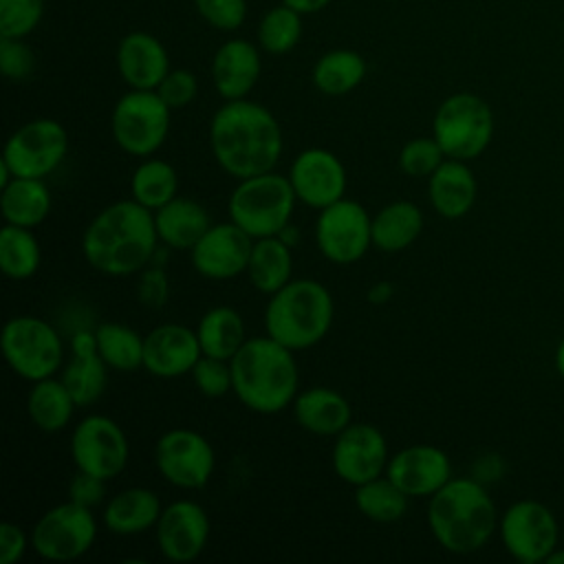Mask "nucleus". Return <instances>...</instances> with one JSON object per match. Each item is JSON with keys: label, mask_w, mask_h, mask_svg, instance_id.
Listing matches in <instances>:
<instances>
[{"label": "nucleus", "mask_w": 564, "mask_h": 564, "mask_svg": "<svg viewBox=\"0 0 564 564\" xmlns=\"http://www.w3.org/2000/svg\"><path fill=\"white\" fill-rule=\"evenodd\" d=\"M546 564H564V549H555V551L549 555Z\"/></svg>", "instance_id": "54"}, {"label": "nucleus", "mask_w": 564, "mask_h": 564, "mask_svg": "<svg viewBox=\"0 0 564 564\" xmlns=\"http://www.w3.org/2000/svg\"><path fill=\"white\" fill-rule=\"evenodd\" d=\"M200 18L218 31H236L247 18V0H194Z\"/></svg>", "instance_id": "44"}, {"label": "nucleus", "mask_w": 564, "mask_h": 564, "mask_svg": "<svg viewBox=\"0 0 564 564\" xmlns=\"http://www.w3.org/2000/svg\"><path fill=\"white\" fill-rule=\"evenodd\" d=\"M260 70L258 48L240 37L225 42L212 59V82L225 101L245 99L260 79Z\"/></svg>", "instance_id": "24"}, {"label": "nucleus", "mask_w": 564, "mask_h": 564, "mask_svg": "<svg viewBox=\"0 0 564 564\" xmlns=\"http://www.w3.org/2000/svg\"><path fill=\"white\" fill-rule=\"evenodd\" d=\"M366 77V59L350 48H335L324 53L311 73L315 88L324 95L339 97L355 90Z\"/></svg>", "instance_id": "34"}, {"label": "nucleus", "mask_w": 564, "mask_h": 564, "mask_svg": "<svg viewBox=\"0 0 564 564\" xmlns=\"http://www.w3.org/2000/svg\"><path fill=\"white\" fill-rule=\"evenodd\" d=\"M203 350L196 330L183 324H159L143 335V370L159 379L189 375Z\"/></svg>", "instance_id": "20"}, {"label": "nucleus", "mask_w": 564, "mask_h": 564, "mask_svg": "<svg viewBox=\"0 0 564 564\" xmlns=\"http://www.w3.org/2000/svg\"><path fill=\"white\" fill-rule=\"evenodd\" d=\"M31 546V533L15 522H0V564H18Z\"/></svg>", "instance_id": "48"}, {"label": "nucleus", "mask_w": 564, "mask_h": 564, "mask_svg": "<svg viewBox=\"0 0 564 564\" xmlns=\"http://www.w3.org/2000/svg\"><path fill=\"white\" fill-rule=\"evenodd\" d=\"M44 15V0H0V37H26Z\"/></svg>", "instance_id": "41"}, {"label": "nucleus", "mask_w": 564, "mask_h": 564, "mask_svg": "<svg viewBox=\"0 0 564 564\" xmlns=\"http://www.w3.org/2000/svg\"><path fill=\"white\" fill-rule=\"evenodd\" d=\"M231 392L258 414H278L293 405L300 392L295 352L269 335L249 337L229 359Z\"/></svg>", "instance_id": "3"}, {"label": "nucleus", "mask_w": 564, "mask_h": 564, "mask_svg": "<svg viewBox=\"0 0 564 564\" xmlns=\"http://www.w3.org/2000/svg\"><path fill=\"white\" fill-rule=\"evenodd\" d=\"M42 262V249L35 234L26 227L4 225L0 229V269L11 280H29Z\"/></svg>", "instance_id": "38"}, {"label": "nucleus", "mask_w": 564, "mask_h": 564, "mask_svg": "<svg viewBox=\"0 0 564 564\" xmlns=\"http://www.w3.org/2000/svg\"><path fill=\"white\" fill-rule=\"evenodd\" d=\"M196 335L203 355L227 361L249 339L242 315L231 306H212L205 311V315L198 319Z\"/></svg>", "instance_id": "33"}, {"label": "nucleus", "mask_w": 564, "mask_h": 564, "mask_svg": "<svg viewBox=\"0 0 564 564\" xmlns=\"http://www.w3.org/2000/svg\"><path fill=\"white\" fill-rule=\"evenodd\" d=\"M95 344L110 370L134 372L143 368V335L119 322H104L95 330Z\"/></svg>", "instance_id": "36"}, {"label": "nucleus", "mask_w": 564, "mask_h": 564, "mask_svg": "<svg viewBox=\"0 0 564 564\" xmlns=\"http://www.w3.org/2000/svg\"><path fill=\"white\" fill-rule=\"evenodd\" d=\"M70 458L79 471L108 482L126 469L130 443L115 419L106 414H88L70 434Z\"/></svg>", "instance_id": "13"}, {"label": "nucleus", "mask_w": 564, "mask_h": 564, "mask_svg": "<svg viewBox=\"0 0 564 564\" xmlns=\"http://www.w3.org/2000/svg\"><path fill=\"white\" fill-rule=\"evenodd\" d=\"M159 245L154 212L134 198L115 200L104 207L82 236L84 260L95 271L112 278L145 269Z\"/></svg>", "instance_id": "2"}, {"label": "nucleus", "mask_w": 564, "mask_h": 564, "mask_svg": "<svg viewBox=\"0 0 564 564\" xmlns=\"http://www.w3.org/2000/svg\"><path fill=\"white\" fill-rule=\"evenodd\" d=\"M137 297L148 308H161L170 297V280L159 262H150L145 269L139 271L137 282Z\"/></svg>", "instance_id": "46"}, {"label": "nucleus", "mask_w": 564, "mask_h": 564, "mask_svg": "<svg viewBox=\"0 0 564 564\" xmlns=\"http://www.w3.org/2000/svg\"><path fill=\"white\" fill-rule=\"evenodd\" d=\"M286 7L295 9L297 13H315L322 11L326 4H330V0H282Z\"/></svg>", "instance_id": "51"}, {"label": "nucleus", "mask_w": 564, "mask_h": 564, "mask_svg": "<svg viewBox=\"0 0 564 564\" xmlns=\"http://www.w3.org/2000/svg\"><path fill=\"white\" fill-rule=\"evenodd\" d=\"M97 540L93 509L73 500L59 502L42 513L31 529V549L48 562H70L90 551Z\"/></svg>", "instance_id": "11"}, {"label": "nucleus", "mask_w": 564, "mask_h": 564, "mask_svg": "<svg viewBox=\"0 0 564 564\" xmlns=\"http://www.w3.org/2000/svg\"><path fill=\"white\" fill-rule=\"evenodd\" d=\"M333 469L335 474L357 487L386 474L390 452L383 432L370 423H350L333 443Z\"/></svg>", "instance_id": "16"}, {"label": "nucleus", "mask_w": 564, "mask_h": 564, "mask_svg": "<svg viewBox=\"0 0 564 564\" xmlns=\"http://www.w3.org/2000/svg\"><path fill=\"white\" fill-rule=\"evenodd\" d=\"M293 247H289L280 236L256 238L247 264V278L260 293L273 295L293 278Z\"/></svg>", "instance_id": "31"}, {"label": "nucleus", "mask_w": 564, "mask_h": 564, "mask_svg": "<svg viewBox=\"0 0 564 564\" xmlns=\"http://www.w3.org/2000/svg\"><path fill=\"white\" fill-rule=\"evenodd\" d=\"M295 200L289 176L271 170L240 178L229 194L227 212L229 220L256 240L278 236L291 223Z\"/></svg>", "instance_id": "6"}, {"label": "nucleus", "mask_w": 564, "mask_h": 564, "mask_svg": "<svg viewBox=\"0 0 564 564\" xmlns=\"http://www.w3.org/2000/svg\"><path fill=\"white\" fill-rule=\"evenodd\" d=\"M291 408L297 425L317 436H337L352 423V408L348 399L328 386L300 390Z\"/></svg>", "instance_id": "26"}, {"label": "nucleus", "mask_w": 564, "mask_h": 564, "mask_svg": "<svg viewBox=\"0 0 564 564\" xmlns=\"http://www.w3.org/2000/svg\"><path fill=\"white\" fill-rule=\"evenodd\" d=\"M302 37V13L286 7H273L258 26V42L271 55H284L297 46Z\"/></svg>", "instance_id": "39"}, {"label": "nucleus", "mask_w": 564, "mask_h": 564, "mask_svg": "<svg viewBox=\"0 0 564 564\" xmlns=\"http://www.w3.org/2000/svg\"><path fill=\"white\" fill-rule=\"evenodd\" d=\"M498 535L505 551L520 564L546 562L557 549L555 513L540 500L522 498L511 502L498 518Z\"/></svg>", "instance_id": "10"}, {"label": "nucleus", "mask_w": 564, "mask_h": 564, "mask_svg": "<svg viewBox=\"0 0 564 564\" xmlns=\"http://www.w3.org/2000/svg\"><path fill=\"white\" fill-rule=\"evenodd\" d=\"M410 496L386 474L355 487V505L372 522H397L408 511Z\"/></svg>", "instance_id": "37"}, {"label": "nucleus", "mask_w": 564, "mask_h": 564, "mask_svg": "<svg viewBox=\"0 0 564 564\" xmlns=\"http://www.w3.org/2000/svg\"><path fill=\"white\" fill-rule=\"evenodd\" d=\"M154 465L170 485L178 489H200L214 474L216 454L200 432L174 427L159 436L154 445Z\"/></svg>", "instance_id": "15"}, {"label": "nucleus", "mask_w": 564, "mask_h": 564, "mask_svg": "<svg viewBox=\"0 0 564 564\" xmlns=\"http://www.w3.org/2000/svg\"><path fill=\"white\" fill-rule=\"evenodd\" d=\"M315 240L328 262L352 264L372 247V218L361 203L344 196L319 209Z\"/></svg>", "instance_id": "14"}, {"label": "nucleus", "mask_w": 564, "mask_h": 564, "mask_svg": "<svg viewBox=\"0 0 564 564\" xmlns=\"http://www.w3.org/2000/svg\"><path fill=\"white\" fill-rule=\"evenodd\" d=\"M154 227L161 245L189 251L212 227V218L198 200L176 196L154 212Z\"/></svg>", "instance_id": "27"}, {"label": "nucleus", "mask_w": 564, "mask_h": 564, "mask_svg": "<svg viewBox=\"0 0 564 564\" xmlns=\"http://www.w3.org/2000/svg\"><path fill=\"white\" fill-rule=\"evenodd\" d=\"M68 152L66 128L48 117L22 123L4 143L2 163L13 176L46 178L53 174Z\"/></svg>", "instance_id": "12"}, {"label": "nucleus", "mask_w": 564, "mask_h": 564, "mask_svg": "<svg viewBox=\"0 0 564 564\" xmlns=\"http://www.w3.org/2000/svg\"><path fill=\"white\" fill-rule=\"evenodd\" d=\"M427 194L438 216L458 220L471 212L478 196V183L467 161L445 159L427 178Z\"/></svg>", "instance_id": "25"}, {"label": "nucleus", "mask_w": 564, "mask_h": 564, "mask_svg": "<svg viewBox=\"0 0 564 564\" xmlns=\"http://www.w3.org/2000/svg\"><path fill=\"white\" fill-rule=\"evenodd\" d=\"M189 375H192L194 386L198 388V392L209 397V399L225 397L234 388L231 364L227 359L200 355V359L194 364Z\"/></svg>", "instance_id": "42"}, {"label": "nucleus", "mask_w": 564, "mask_h": 564, "mask_svg": "<svg viewBox=\"0 0 564 564\" xmlns=\"http://www.w3.org/2000/svg\"><path fill=\"white\" fill-rule=\"evenodd\" d=\"M53 207V196L44 178H24L13 176L0 194L2 218L9 225L35 229L46 220Z\"/></svg>", "instance_id": "30"}, {"label": "nucleus", "mask_w": 564, "mask_h": 564, "mask_svg": "<svg viewBox=\"0 0 564 564\" xmlns=\"http://www.w3.org/2000/svg\"><path fill=\"white\" fill-rule=\"evenodd\" d=\"M498 518L485 482L474 476H452L430 496L427 527L438 546L456 555L480 551L498 531Z\"/></svg>", "instance_id": "4"}, {"label": "nucleus", "mask_w": 564, "mask_h": 564, "mask_svg": "<svg viewBox=\"0 0 564 564\" xmlns=\"http://www.w3.org/2000/svg\"><path fill=\"white\" fill-rule=\"evenodd\" d=\"M253 238L236 223H216L189 249L194 269L207 280H229L247 271Z\"/></svg>", "instance_id": "19"}, {"label": "nucleus", "mask_w": 564, "mask_h": 564, "mask_svg": "<svg viewBox=\"0 0 564 564\" xmlns=\"http://www.w3.org/2000/svg\"><path fill=\"white\" fill-rule=\"evenodd\" d=\"M432 137L447 159H478L494 139L491 106L476 93L449 95L434 112Z\"/></svg>", "instance_id": "7"}, {"label": "nucleus", "mask_w": 564, "mask_h": 564, "mask_svg": "<svg viewBox=\"0 0 564 564\" xmlns=\"http://www.w3.org/2000/svg\"><path fill=\"white\" fill-rule=\"evenodd\" d=\"M386 476L410 498H430L452 478V463L441 447L416 443L390 456Z\"/></svg>", "instance_id": "21"}, {"label": "nucleus", "mask_w": 564, "mask_h": 564, "mask_svg": "<svg viewBox=\"0 0 564 564\" xmlns=\"http://www.w3.org/2000/svg\"><path fill=\"white\" fill-rule=\"evenodd\" d=\"M172 108L156 90H128L112 108V139L130 156L148 159L167 139Z\"/></svg>", "instance_id": "9"}, {"label": "nucleus", "mask_w": 564, "mask_h": 564, "mask_svg": "<svg viewBox=\"0 0 564 564\" xmlns=\"http://www.w3.org/2000/svg\"><path fill=\"white\" fill-rule=\"evenodd\" d=\"M423 212L412 200H392L372 216V247L383 253L408 249L421 236Z\"/></svg>", "instance_id": "29"}, {"label": "nucleus", "mask_w": 564, "mask_h": 564, "mask_svg": "<svg viewBox=\"0 0 564 564\" xmlns=\"http://www.w3.org/2000/svg\"><path fill=\"white\" fill-rule=\"evenodd\" d=\"M156 93L172 110L185 108L196 99V93H198L196 75L187 68H170L167 75L156 86Z\"/></svg>", "instance_id": "45"}, {"label": "nucleus", "mask_w": 564, "mask_h": 564, "mask_svg": "<svg viewBox=\"0 0 564 564\" xmlns=\"http://www.w3.org/2000/svg\"><path fill=\"white\" fill-rule=\"evenodd\" d=\"M0 344L9 368L31 383L55 377L64 366V341L57 328L42 317H11L2 328Z\"/></svg>", "instance_id": "8"}, {"label": "nucleus", "mask_w": 564, "mask_h": 564, "mask_svg": "<svg viewBox=\"0 0 564 564\" xmlns=\"http://www.w3.org/2000/svg\"><path fill=\"white\" fill-rule=\"evenodd\" d=\"M70 359L62 366L59 379L73 394L77 408L97 403L108 386V364L101 359L95 333L77 330L70 337Z\"/></svg>", "instance_id": "22"}, {"label": "nucleus", "mask_w": 564, "mask_h": 564, "mask_svg": "<svg viewBox=\"0 0 564 564\" xmlns=\"http://www.w3.org/2000/svg\"><path fill=\"white\" fill-rule=\"evenodd\" d=\"M117 70L130 88L156 90L170 70V57L159 37L132 31L117 46Z\"/></svg>", "instance_id": "23"}, {"label": "nucleus", "mask_w": 564, "mask_h": 564, "mask_svg": "<svg viewBox=\"0 0 564 564\" xmlns=\"http://www.w3.org/2000/svg\"><path fill=\"white\" fill-rule=\"evenodd\" d=\"M335 317L330 291L311 278H295L269 295L264 308V330L293 352L319 344Z\"/></svg>", "instance_id": "5"}, {"label": "nucleus", "mask_w": 564, "mask_h": 564, "mask_svg": "<svg viewBox=\"0 0 564 564\" xmlns=\"http://www.w3.org/2000/svg\"><path fill=\"white\" fill-rule=\"evenodd\" d=\"M502 474V460L500 456H482L478 458V463L474 465V478L480 482H489V480H498Z\"/></svg>", "instance_id": "49"}, {"label": "nucleus", "mask_w": 564, "mask_h": 564, "mask_svg": "<svg viewBox=\"0 0 564 564\" xmlns=\"http://www.w3.org/2000/svg\"><path fill=\"white\" fill-rule=\"evenodd\" d=\"M106 496V480L93 476V474H86V471H79L70 478L68 482V500L82 505V507H97Z\"/></svg>", "instance_id": "47"}, {"label": "nucleus", "mask_w": 564, "mask_h": 564, "mask_svg": "<svg viewBox=\"0 0 564 564\" xmlns=\"http://www.w3.org/2000/svg\"><path fill=\"white\" fill-rule=\"evenodd\" d=\"M286 176L297 200L317 212L346 194V167L335 152L324 148L302 150L291 161Z\"/></svg>", "instance_id": "17"}, {"label": "nucleus", "mask_w": 564, "mask_h": 564, "mask_svg": "<svg viewBox=\"0 0 564 564\" xmlns=\"http://www.w3.org/2000/svg\"><path fill=\"white\" fill-rule=\"evenodd\" d=\"M163 505L148 487H128L115 494L104 509V524L115 535H139L156 527Z\"/></svg>", "instance_id": "28"}, {"label": "nucleus", "mask_w": 564, "mask_h": 564, "mask_svg": "<svg viewBox=\"0 0 564 564\" xmlns=\"http://www.w3.org/2000/svg\"><path fill=\"white\" fill-rule=\"evenodd\" d=\"M176 196H178V174L172 163L148 156L134 167L130 176V198L156 212L159 207H163Z\"/></svg>", "instance_id": "35"}, {"label": "nucleus", "mask_w": 564, "mask_h": 564, "mask_svg": "<svg viewBox=\"0 0 564 564\" xmlns=\"http://www.w3.org/2000/svg\"><path fill=\"white\" fill-rule=\"evenodd\" d=\"M209 148L216 163L240 181L275 167L282 156V128L262 104L231 99L209 121Z\"/></svg>", "instance_id": "1"}, {"label": "nucleus", "mask_w": 564, "mask_h": 564, "mask_svg": "<svg viewBox=\"0 0 564 564\" xmlns=\"http://www.w3.org/2000/svg\"><path fill=\"white\" fill-rule=\"evenodd\" d=\"M445 152L434 137H414L399 150V170L412 178H430L432 172L445 161Z\"/></svg>", "instance_id": "40"}, {"label": "nucleus", "mask_w": 564, "mask_h": 564, "mask_svg": "<svg viewBox=\"0 0 564 564\" xmlns=\"http://www.w3.org/2000/svg\"><path fill=\"white\" fill-rule=\"evenodd\" d=\"M77 403L62 379L46 377L33 381L26 394V412L31 423L42 432H62L75 412Z\"/></svg>", "instance_id": "32"}, {"label": "nucleus", "mask_w": 564, "mask_h": 564, "mask_svg": "<svg viewBox=\"0 0 564 564\" xmlns=\"http://www.w3.org/2000/svg\"><path fill=\"white\" fill-rule=\"evenodd\" d=\"M394 295V286L390 282H377L368 289V302L370 304H386Z\"/></svg>", "instance_id": "50"}, {"label": "nucleus", "mask_w": 564, "mask_h": 564, "mask_svg": "<svg viewBox=\"0 0 564 564\" xmlns=\"http://www.w3.org/2000/svg\"><path fill=\"white\" fill-rule=\"evenodd\" d=\"M278 236H280V238H282L286 245H289V247H295V245L300 242V231H297V229H295L291 223H289V225H286V227H284V229L278 234Z\"/></svg>", "instance_id": "52"}, {"label": "nucleus", "mask_w": 564, "mask_h": 564, "mask_svg": "<svg viewBox=\"0 0 564 564\" xmlns=\"http://www.w3.org/2000/svg\"><path fill=\"white\" fill-rule=\"evenodd\" d=\"M0 70L7 79L22 82L35 70V53L22 37H0Z\"/></svg>", "instance_id": "43"}, {"label": "nucleus", "mask_w": 564, "mask_h": 564, "mask_svg": "<svg viewBox=\"0 0 564 564\" xmlns=\"http://www.w3.org/2000/svg\"><path fill=\"white\" fill-rule=\"evenodd\" d=\"M553 361H555V370L560 372V377L564 379V337L560 339V344H557V348H555V357H553Z\"/></svg>", "instance_id": "53"}, {"label": "nucleus", "mask_w": 564, "mask_h": 564, "mask_svg": "<svg viewBox=\"0 0 564 564\" xmlns=\"http://www.w3.org/2000/svg\"><path fill=\"white\" fill-rule=\"evenodd\" d=\"M209 531L212 524L207 511L189 498H181L163 507L154 527L159 551L165 560L176 564L196 560L207 546Z\"/></svg>", "instance_id": "18"}]
</instances>
